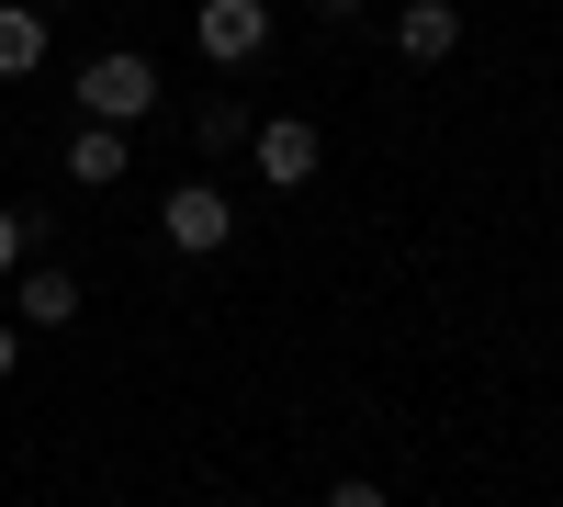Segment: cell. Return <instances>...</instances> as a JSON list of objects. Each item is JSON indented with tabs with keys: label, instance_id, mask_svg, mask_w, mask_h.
I'll use <instances>...</instances> for the list:
<instances>
[{
	"label": "cell",
	"instance_id": "6da1fadb",
	"mask_svg": "<svg viewBox=\"0 0 563 507\" xmlns=\"http://www.w3.org/2000/svg\"><path fill=\"white\" fill-rule=\"evenodd\" d=\"M135 113H158V68L135 57V45L90 57V68H79V124H135Z\"/></svg>",
	"mask_w": 563,
	"mask_h": 507
},
{
	"label": "cell",
	"instance_id": "7a4b0ae2",
	"mask_svg": "<svg viewBox=\"0 0 563 507\" xmlns=\"http://www.w3.org/2000/svg\"><path fill=\"white\" fill-rule=\"evenodd\" d=\"M158 238H169L180 260H214L225 238H238V203H225V192H214V180H180V192L158 203Z\"/></svg>",
	"mask_w": 563,
	"mask_h": 507
},
{
	"label": "cell",
	"instance_id": "3957f363",
	"mask_svg": "<svg viewBox=\"0 0 563 507\" xmlns=\"http://www.w3.org/2000/svg\"><path fill=\"white\" fill-rule=\"evenodd\" d=\"M192 34H203V57H214V68H249L260 45H271V0H203Z\"/></svg>",
	"mask_w": 563,
	"mask_h": 507
},
{
	"label": "cell",
	"instance_id": "277c9868",
	"mask_svg": "<svg viewBox=\"0 0 563 507\" xmlns=\"http://www.w3.org/2000/svg\"><path fill=\"white\" fill-rule=\"evenodd\" d=\"M249 158H260V180H271V192H305V180H316V124H305V113L249 124Z\"/></svg>",
	"mask_w": 563,
	"mask_h": 507
},
{
	"label": "cell",
	"instance_id": "5b68a950",
	"mask_svg": "<svg viewBox=\"0 0 563 507\" xmlns=\"http://www.w3.org/2000/svg\"><path fill=\"white\" fill-rule=\"evenodd\" d=\"M395 45H406L417 68H440L451 45H462V0H406V12H395Z\"/></svg>",
	"mask_w": 563,
	"mask_h": 507
},
{
	"label": "cell",
	"instance_id": "8992f818",
	"mask_svg": "<svg viewBox=\"0 0 563 507\" xmlns=\"http://www.w3.org/2000/svg\"><path fill=\"white\" fill-rule=\"evenodd\" d=\"M124 169H135V158H124V124H79V135H68V180H79V192H113Z\"/></svg>",
	"mask_w": 563,
	"mask_h": 507
},
{
	"label": "cell",
	"instance_id": "52a82bcc",
	"mask_svg": "<svg viewBox=\"0 0 563 507\" xmlns=\"http://www.w3.org/2000/svg\"><path fill=\"white\" fill-rule=\"evenodd\" d=\"M12 294H23V328H68V316H79V271H12Z\"/></svg>",
	"mask_w": 563,
	"mask_h": 507
},
{
	"label": "cell",
	"instance_id": "ba28073f",
	"mask_svg": "<svg viewBox=\"0 0 563 507\" xmlns=\"http://www.w3.org/2000/svg\"><path fill=\"white\" fill-rule=\"evenodd\" d=\"M45 68V12H23V0H0V79Z\"/></svg>",
	"mask_w": 563,
	"mask_h": 507
},
{
	"label": "cell",
	"instance_id": "9c48e42d",
	"mask_svg": "<svg viewBox=\"0 0 563 507\" xmlns=\"http://www.w3.org/2000/svg\"><path fill=\"white\" fill-rule=\"evenodd\" d=\"M192 135H203V158H225V147H249V113H238V102H203Z\"/></svg>",
	"mask_w": 563,
	"mask_h": 507
},
{
	"label": "cell",
	"instance_id": "30bf717a",
	"mask_svg": "<svg viewBox=\"0 0 563 507\" xmlns=\"http://www.w3.org/2000/svg\"><path fill=\"white\" fill-rule=\"evenodd\" d=\"M327 507H384V485H372V474H339V485H327Z\"/></svg>",
	"mask_w": 563,
	"mask_h": 507
},
{
	"label": "cell",
	"instance_id": "8fae6325",
	"mask_svg": "<svg viewBox=\"0 0 563 507\" xmlns=\"http://www.w3.org/2000/svg\"><path fill=\"white\" fill-rule=\"evenodd\" d=\"M23 249H34V238H23V214H0V271H23Z\"/></svg>",
	"mask_w": 563,
	"mask_h": 507
},
{
	"label": "cell",
	"instance_id": "7c38bea8",
	"mask_svg": "<svg viewBox=\"0 0 563 507\" xmlns=\"http://www.w3.org/2000/svg\"><path fill=\"white\" fill-rule=\"evenodd\" d=\"M12 373H23V339H12V328H0V384H12Z\"/></svg>",
	"mask_w": 563,
	"mask_h": 507
},
{
	"label": "cell",
	"instance_id": "4fadbf2b",
	"mask_svg": "<svg viewBox=\"0 0 563 507\" xmlns=\"http://www.w3.org/2000/svg\"><path fill=\"white\" fill-rule=\"evenodd\" d=\"M350 12H361V0H316V23H350Z\"/></svg>",
	"mask_w": 563,
	"mask_h": 507
}]
</instances>
